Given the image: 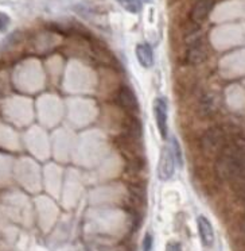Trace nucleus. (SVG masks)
I'll return each mask as SVG.
<instances>
[{
    "label": "nucleus",
    "mask_w": 245,
    "mask_h": 251,
    "mask_svg": "<svg viewBox=\"0 0 245 251\" xmlns=\"http://www.w3.org/2000/svg\"><path fill=\"white\" fill-rule=\"evenodd\" d=\"M154 114L158 125V130L163 139L167 138V103L163 98H158L154 103Z\"/></svg>",
    "instance_id": "obj_4"
},
{
    "label": "nucleus",
    "mask_w": 245,
    "mask_h": 251,
    "mask_svg": "<svg viewBox=\"0 0 245 251\" xmlns=\"http://www.w3.org/2000/svg\"><path fill=\"white\" fill-rule=\"evenodd\" d=\"M154 246V238L151 234H146L143 239V251H151Z\"/></svg>",
    "instance_id": "obj_12"
},
{
    "label": "nucleus",
    "mask_w": 245,
    "mask_h": 251,
    "mask_svg": "<svg viewBox=\"0 0 245 251\" xmlns=\"http://www.w3.org/2000/svg\"><path fill=\"white\" fill-rule=\"evenodd\" d=\"M197 226H198V232H200L203 246L212 247L213 243H214V229H213V226L209 222V219L202 216V215L198 216L197 218Z\"/></svg>",
    "instance_id": "obj_6"
},
{
    "label": "nucleus",
    "mask_w": 245,
    "mask_h": 251,
    "mask_svg": "<svg viewBox=\"0 0 245 251\" xmlns=\"http://www.w3.org/2000/svg\"><path fill=\"white\" fill-rule=\"evenodd\" d=\"M173 149H174V151H173L174 157L177 158V161H178L179 166H182V150H180L179 143H178V141H177L175 138H173Z\"/></svg>",
    "instance_id": "obj_11"
},
{
    "label": "nucleus",
    "mask_w": 245,
    "mask_h": 251,
    "mask_svg": "<svg viewBox=\"0 0 245 251\" xmlns=\"http://www.w3.org/2000/svg\"><path fill=\"white\" fill-rule=\"evenodd\" d=\"M120 3V6L124 7L127 11L136 14L139 11V1L137 0H117Z\"/></svg>",
    "instance_id": "obj_10"
},
{
    "label": "nucleus",
    "mask_w": 245,
    "mask_h": 251,
    "mask_svg": "<svg viewBox=\"0 0 245 251\" xmlns=\"http://www.w3.org/2000/svg\"><path fill=\"white\" fill-rule=\"evenodd\" d=\"M166 251H182V245L179 242H170L167 243Z\"/></svg>",
    "instance_id": "obj_14"
},
{
    "label": "nucleus",
    "mask_w": 245,
    "mask_h": 251,
    "mask_svg": "<svg viewBox=\"0 0 245 251\" xmlns=\"http://www.w3.org/2000/svg\"><path fill=\"white\" fill-rule=\"evenodd\" d=\"M214 7V0H200L191 11V21L196 23L203 22Z\"/></svg>",
    "instance_id": "obj_8"
},
{
    "label": "nucleus",
    "mask_w": 245,
    "mask_h": 251,
    "mask_svg": "<svg viewBox=\"0 0 245 251\" xmlns=\"http://www.w3.org/2000/svg\"><path fill=\"white\" fill-rule=\"evenodd\" d=\"M245 166V141L236 139L218 154L216 172L223 180L239 177Z\"/></svg>",
    "instance_id": "obj_1"
},
{
    "label": "nucleus",
    "mask_w": 245,
    "mask_h": 251,
    "mask_svg": "<svg viewBox=\"0 0 245 251\" xmlns=\"http://www.w3.org/2000/svg\"><path fill=\"white\" fill-rule=\"evenodd\" d=\"M202 150L207 154L221 153L225 148V135L223 131L218 127H212L205 131L201 139Z\"/></svg>",
    "instance_id": "obj_2"
},
{
    "label": "nucleus",
    "mask_w": 245,
    "mask_h": 251,
    "mask_svg": "<svg viewBox=\"0 0 245 251\" xmlns=\"http://www.w3.org/2000/svg\"><path fill=\"white\" fill-rule=\"evenodd\" d=\"M120 105L130 112H134L139 108V103H137V99L135 96V93L132 91L131 88L128 87H121L119 91V96H117Z\"/></svg>",
    "instance_id": "obj_7"
},
{
    "label": "nucleus",
    "mask_w": 245,
    "mask_h": 251,
    "mask_svg": "<svg viewBox=\"0 0 245 251\" xmlns=\"http://www.w3.org/2000/svg\"><path fill=\"white\" fill-rule=\"evenodd\" d=\"M174 154L169 146H164L160 151V158H159L158 175L162 181L170 180L174 176Z\"/></svg>",
    "instance_id": "obj_3"
},
{
    "label": "nucleus",
    "mask_w": 245,
    "mask_h": 251,
    "mask_svg": "<svg viewBox=\"0 0 245 251\" xmlns=\"http://www.w3.org/2000/svg\"><path fill=\"white\" fill-rule=\"evenodd\" d=\"M8 25H10V17L4 12H0V33L6 31Z\"/></svg>",
    "instance_id": "obj_13"
},
{
    "label": "nucleus",
    "mask_w": 245,
    "mask_h": 251,
    "mask_svg": "<svg viewBox=\"0 0 245 251\" xmlns=\"http://www.w3.org/2000/svg\"><path fill=\"white\" fill-rule=\"evenodd\" d=\"M136 57L139 64L143 68H151L154 65V53L151 46L147 44H140L136 46Z\"/></svg>",
    "instance_id": "obj_9"
},
{
    "label": "nucleus",
    "mask_w": 245,
    "mask_h": 251,
    "mask_svg": "<svg viewBox=\"0 0 245 251\" xmlns=\"http://www.w3.org/2000/svg\"><path fill=\"white\" fill-rule=\"evenodd\" d=\"M205 58H206V48L202 42V39H193L187 49V62L191 65H197V64L203 62Z\"/></svg>",
    "instance_id": "obj_5"
}]
</instances>
